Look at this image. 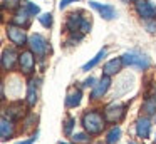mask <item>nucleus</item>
Here are the masks:
<instances>
[{"label": "nucleus", "mask_w": 156, "mask_h": 144, "mask_svg": "<svg viewBox=\"0 0 156 144\" xmlns=\"http://www.w3.org/2000/svg\"><path fill=\"white\" fill-rule=\"evenodd\" d=\"M98 80H99V79H96V77L89 76L87 79H86L84 82H82V87H91V89H92V87H94L96 84H98Z\"/></svg>", "instance_id": "obj_28"}, {"label": "nucleus", "mask_w": 156, "mask_h": 144, "mask_svg": "<svg viewBox=\"0 0 156 144\" xmlns=\"http://www.w3.org/2000/svg\"><path fill=\"white\" fill-rule=\"evenodd\" d=\"M35 62H37V57L32 54V50L24 49L20 52V57H19V70L24 76H32L35 70Z\"/></svg>", "instance_id": "obj_8"}, {"label": "nucleus", "mask_w": 156, "mask_h": 144, "mask_svg": "<svg viewBox=\"0 0 156 144\" xmlns=\"http://www.w3.org/2000/svg\"><path fill=\"white\" fill-rule=\"evenodd\" d=\"M89 30H91V20H86L84 19V22H82V25H81V32L82 33H87Z\"/></svg>", "instance_id": "obj_30"}, {"label": "nucleus", "mask_w": 156, "mask_h": 144, "mask_svg": "<svg viewBox=\"0 0 156 144\" xmlns=\"http://www.w3.org/2000/svg\"><path fill=\"white\" fill-rule=\"evenodd\" d=\"M19 57L20 52L14 49V47H7V49L2 50V57H0V64H2V69L4 72H14L19 67Z\"/></svg>", "instance_id": "obj_7"}, {"label": "nucleus", "mask_w": 156, "mask_h": 144, "mask_svg": "<svg viewBox=\"0 0 156 144\" xmlns=\"http://www.w3.org/2000/svg\"><path fill=\"white\" fill-rule=\"evenodd\" d=\"M37 122V116H35L34 112H29L27 116L24 117V129H30V127H34V124Z\"/></svg>", "instance_id": "obj_26"}, {"label": "nucleus", "mask_w": 156, "mask_h": 144, "mask_svg": "<svg viewBox=\"0 0 156 144\" xmlns=\"http://www.w3.org/2000/svg\"><path fill=\"white\" fill-rule=\"evenodd\" d=\"M71 2H76V0H61V3H59V9H61V10L66 9V7H67Z\"/></svg>", "instance_id": "obj_32"}, {"label": "nucleus", "mask_w": 156, "mask_h": 144, "mask_svg": "<svg viewBox=\"0 0 156 144\" xmlns=\"http://www.w3.org/2000/svg\"><path fill=\"white\" fill-rule=\"evenodd\" d=\"M15 132H17L15 122L2 116V121H0V139H2V142L12 139V137L15 136Z\"/></svg>", "instance_id": "obj_12"}, {"label": "nucleus", "mask_w": 156, "mask_h": 144, "mask_svg": "<svg viewBox=\"0 0 156 144\" xmlns=\"http://www.w3.org/2000/svg\"><path fill=\"white\" fill-rule=\"evenodd\" d=\"M154 144H156V136H154Z\"/></svg>", "instance_id": "obj_36"}, {"label": "nucleus", "mask_w": 156, "mask_h": 144, "mask_svg": "<svg viewBox=\"0 0 156 144\" xmlns=\"http://www.w3.org/2000/svg\"><path fill=\"white\" fill-rule=\"evenodd\" d=\"M106 55H108V47H102V49L99 50V52L96 54V55L92 57L91 60H89V62H86L84 65H82V70H84V72H89V70H91V69H94V67L98 65V64L101 62V60L104 59Z\"/></svg>", "instance_id": "obj_21"}, {"label": "nucleus", "mask_w": 156, "mask_h": 144, "mask_svg": "<svg viewBox=\"0 0 156 144\" xmlns=\"http://www.w3.org/2000/svg\"><path fill=\"white\" fill-rule=\"evenodd\" d=\"M59 144H72V142H66V141H61Z\"/></svg>", "instance_id": "obj_34"}, {"label": "nucleus", "mask_w": 156, "mask_h": 144, "mask_svg": "<svg viewBox=\"0 0 156 144\" xmlns=\"http://www.w3.org/2000/svg\"><path fill=\"white\" fill-rule=\"evenodd\" d=\"M141 116H156V97L154 96H148L141 104Z\"/></svg>", "instance_id": "obj_20"}, {"label": "nucleus", "mask_w": 156, "mask_h": 144, "mask_svg": "<svg viewBox=\"0 0 156 144\" xmlns=\"http://www.w3.org/2000/svg\"><path fill=\"white\" fill-rule=\"evenodd\" d=\"M144 27L148 29V32H156V20H149V22H146Z\"/></svg>", "instance_id": "obj_31"}, {"label": "nucleus", "mask_w": 156, "mask_h": 144, "mask_svg": "<svg viewBox=\"0 0 156 144\" xmlns=\"http://www.w3.org/2000/svg\"><path fill=\"white\" fill-rule=\"evenodd\" d=\"M27 45H29V50H32V54L39 60H44L49 55V52H51V45H49L47 39L42 33H30Z\"/></svg>", "instance_id": "obj_3"}, {"label": "nucleus", "mask_w": 156, "mask_h": 144, "mask_svg": "<svg viewBox=\"0 0 156 144\" xmlns=\"http://www.w3.org/2000/svg\"><path fill=\"white\" fill-rule=\"evenodd\" d=\"M126 109H128V104H121V102H116V100L111 104H108V106L104 107V111H102L106 122L112 124V126L121 122L126 116Z\"/></svg>", "instance_id": "obj_4"}, {"label": "nucleus", "mask_w": 156, "mask_h": 144, "mask_svg": "<svg viewBox=\"0 0 156 144\" xmlns=\"http://www.w3.org/2000/svg\"><path fill=\"white\" fill-rule=\"evenodd\" d=\"M91 134H87L84 131V132H74L72 134V137H71V141H72V144H91Z\"/></svg>", "instance_id": "obj_24"}, {"label": "nucleus", "mask_w": 156, "mask_h": 144, "mask_svg": "<svg viewBox=\"0 0 156 144\" xmlns=\"http://www.w3.org/2000/svg\"><path fill=\"white\" fill-rule=\"evenodd\" d=\"M111 86H112L111 77H109V76H101V79L98 80V84L92 87L89 99H91V100H99V99H102V97L108 94V90L111 89Z\"/></svg>", "instance_id": "obj_10"}, {"label": "nucleus", "mask_w": 156, "mask_h": 144, "mask_svg": "<svg viewBox=\"0 0 156 144\" xmlns=\"http://www.w3.org/2000/svg\"><path fill=\"white\" fill-rule=\"evenodd\" d=\"M153 92H154V94H153V96L156 97V84H154V87H153Z\"/></svg>", "instance_id": "obj_33"}, {"label": "nucleus", "mask_w": 156, "mask_h": 144, "mask_svg": "<svg viewBox=\"0 0 156 144\" xmlns=\"http://www.w3.org/2000/svg\"><path fill=\"white\" fill-rule=\"evenodd\" d=\"M25 9H27V12L30 13V17L39 15V12H41V7L35 5V3H32V2H27V3H25Z\"/></svg>", "instance_id": "obj_27"}, {"label": "nucleus", "mask_w": 156, "mask_h": 144, "mask_svg": "<svg viewBox=\"0 0 156 144\" xmlns=\"http://www.w3.org/2000/svg\"><path fill=\"white\" fill-rule=\"evenodd\" d=\"M64 136L66 137H72V134H74V129H76V117L74 116H67L64 121Z\"/></svg>", "instance_id": "obj_23"}, {"label": "nucleus", "mask_w": 156, "mask_h": 144, "mask_svg": "<svg viewBox=\"0 0 156 144\" xmlns=\"http://www.w3.org/2000/svg\"><path fill=\"white\" fill-rule=\"evenodd\" d=\"M122 59V64L126 67H131V69H136L139 72H144V70L149 69L151 65V60L149 57H146L144 54L141 52H136V50H129V52H124L121 55Z\"/></svg>", "instance_id": "obj_2"}, {"label": "nucleus", "mask_w": 156, "mask_h": 144, "mask_svg": "<svg viewBox=\"0 0 156 144\" xmlns=\"http://www.w3.org/2000/svg\"><path fill=\"white\" fill-rule=\"evenodd\" d=\"M29 20H30V13L27 12V9L25 7H19L17 9V12L12 15V19H10V23H14V25H19V27H27V23H29Z\"/></svg>", "instance_id": "obj_19"}, {"label": "nucleus", "mask_w": 156, "mask_h": 144, "mask_svg": "<svg viewBox=\"0 0 156 144\" xmlns=\"http://www.w3.org/2000/svg\"><path fill=\"white\" fill-rule=\"evenodd\" d=\"M128 144H139V142H134V141H129Z\"/></svg>", "instance_id": "obj_35"}, {"label": "nucleus", "mask_w": 156, "mask_h": 144, "mask_svg": "<svg viewBox=\"0 0 156 144\" xmlns=\"http://www.w3.org/2000/svg\"><path fill=\"white\" fill-rule=\"evenodd\" d=\"M134 10L138 13V17H141L146 22L156 19V5L153 2H149V0H136Z\"/></svg>", "instance_id": "obj_9"}, {"label": "nucleus", "mask_w": 156, "mask_h": 144, "mask_svg": "<svg viewBox=\"0 0 156 144\" xmlns=\"http://www.w3.org/2000/svg\"><path fill=\"white\" fill-rule=\"evenodd\" d=\"M151 127H153V121L148 116H139L134 122V132L136 137H139L141 141L148 139L149 134H151Z\"/></svg>", "instance_id": "obj_11"}, {"label": "nucleus", "mask_w": 156, "mask_h": 144, "mask_svg": "<svg viewBox=\"0 0 156 144\" xmlns=\"http://www.w3.org/2000/svg\"><path fill=\"white\" fill-rule=\"evenodd\" d=\"M124 67V64H122V59L121 57H114V59L108 60V62L102 65V76H116V74L121 72V69Z\"/></svg>", "instance_id": "obj_15"}, {"label": "nucleus", "mask_w": 156, "mask_h": 144, "mask_svg": "<svg viewBox=\"0 0 156 144\" xmlns=\"http://www.w3.org/2000/svg\"><path fill=\"white\" fill-rule=\"evenodd\" d=\"M81 100H82V90L77 89V87H72V89H69L67 96H66V107L76 109V107H79Z\"/></svg>", "instance_id": "obj_17"}, {"label": "nucleus", "mask_w": 156, "mask_h": 144, "mask_svg": "<svg viewBox=\"0 0 156 144\" xmlns=\"http://www.w3.org/2000/svg\"><path fill=\"white\" fill-rule=\"evenodd\" d=\"M37 100H39L37 84H35V80H29L27 82V92H25V104H27L29 109H32V107L37 104Z\"/></svg>", "instance_id": "obj_18"}, {"label": "nucleus", "mask_w": 156, "mask_h": 144, "mask_svg": "<svg viewBox=\"0 0 156 144\" xmlns=\"http://www.w3.org/2000/svg\"><path fill=\"white\" fill-rule=\"evenodd\" d=\"M119 139H121V127H119V126H111V127H109V131L106 132L104 142L106 144H116Z\"/></svg>", "instance_id": "obj_22"}, {"label": "nucleus", "mask_w": 156, "mask_h": 144, "mask_svg": "<svg viewBox=\"0 0 156 144\" xmlns=\"http://www.w3.org/2000/svg\"><path fill=\"white\" fill-rule=\"evenodd\" d=\"M129 80H133V77L129 76V74H126V76H121L119 77V80L116 82V92H114V97L112 99H118V97L124 96V94L129 92V89L133 87V82H129Z\"/></svg>", "instance_id": "obj_16"}, {"label": "nucleus", "mask_w": 156, "mask_h": 144, "mask_svg": "<svg viewBox=\"0 0 156 144\" xmlns=\"http://www.w3.org/2000/svg\"><path fill=\"white\" fill-rule=\"evenodd\" d=\"M37 131H35V132L34 134H32V136H30V139H24V141H17V142H15V144H34V141L35 139H37Z\"/></svg>", "instance_id": "obj_29"}, {"label": "nucleus", "mask_w": 156, "mask_h": 144, "mask_svg": "<svg viewBox=\"0 0 156 144\" xmlns=\"http://www.w3.org/2000/svg\"><path fill=\"white\" fill-rule=\"evenodd\" d=\"M37 19H39V22H41L42 25L45 27V29L52 27V22H54V19H52V13H42V15H39Z\"/></svg>", "instance_id": "obj_25"}, {"label": "nucleus", "mask_w": 156, "mask_h": 144, "mask_svg": "<svg viewBox=\"0 0 156 144\" xmlns=\"http://www.w3.org/2000/svg\"><path fill=\"white\" fill-rule=\"evenodd\" d=\"M81 124L86 132L94 137V136H101L108 122L104 119V114L99 112L98 109H87L81 117Z\"/></svg>", "instance_id": "obj_1"}, {"label": "nucleus", "mask_w": 156, "mask_h": 144, "mask_svg": "<svg viewBox=\"0 0 156 144\" xmlns=\"http://www.w3.org/2000/svg\"><path fill=\"white\" fill-rule=\"evenodd\" d=\"M82 12H72L66 17V30L69 33H76L81 30V25L84 22V17H81Z\"/></svg>", "instance_id": "obj_13"}, {"label": "nucleus", "mask_w": 156, "mask_h": 144, "mask_svg": "<svg viewBox=\"0 0 156 144\" xmlns=\"http://www.w3.org/2000/svg\"><path fill=\"white\" fill-rule=\"evenodd\" d=\"M5 35L10 40V44H14L15 47H24L29 42V35L25 33V29L24 27H19V25H14V23H7Z\"/></svg>", "instance_id": "obj_5"}, {"label": "nucleus", "mask_w": 156, "mask_h": 144, "mask_svg": "<svg viewBox=\"0 0 156 144\" xmlns=\"http://www.w3.org/2000/svg\"><path fill=\"white\" fill-rule=\"evenodd\" d=\"M25 107H27V104H22V100H12V102H9L7 106L4 107V112H2V116L7 117V119L14 121V122H17V121L24 119L25 116H27V111H25Z\"/></svg>", "instance_id": "obj_6"}, {"label": "nucleus", "mask_w": 156, "mask_h": 144, "mask_svg": "<svg viewBox=\"0 0 156 144\" xmlns=\"http://www.w3.org/2000/svg\"><path fill=\"white\" fill-rule=\"evenodd\" d=\"M89 5H91L94 10H98L99 15H101L104 20H112V19H116V15H118V12H116V9L112 5H106V3H99V2H89Z\"/></svg>", "instance_id": "obj_14"}]
</instances>
